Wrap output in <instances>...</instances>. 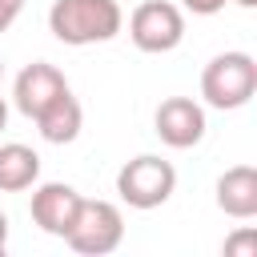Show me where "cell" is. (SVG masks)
Listing matches in <instances>:
<instances>
[{
    "instance_id": "1",
    "label": "cell",
    "mask_w": 257,
    "mask_h": 257,
    "mask_svg": "<svg viewBox=\"0 0 257 257\" xmlns=\"http://www.w3.org/2000/svg\"><path fill=\"white\" fill-rule=\"evenodd\" d=\"M120 28H124V12L116 0H56L48 8V32L72 48L104 44Z\"/></svg>"
},
{
    "instance_id": "2",
    "label": "cell",
    "mask_w": 257,
    "mask_h": 257,
    "mask_svg": "<svg viewBox=\"0 0 257 257\" xmlns=\"http://www.w3.org/2000/svg\"><path fill=\"white\" fill-rule=\"evenodd\" d=\"M257 92V60L249 52H221L201 72V96L209 108H241Z\"/></svg>"
},
{
    "instance_id": "3",
    "label": "cell",
    "mask_w": 257,
    "mask_h": 257,
    "mask_svg": "<svg viewBox=\"0 0 257 257\" xmlns=\"http://www.w3.org/2000/svg\"><path fill=\"white\" fill-rule=\"evenodd\" d=\"M173 189H177V169L165 157H153V153L124 161L120 173H116V193L133 209H157L173 197Z\"/></svg>"
},
{
    "instance_id": "4",
    "label": "cell",
    "mask_w": 257,
    "mask_h": 257,
    "mask_svg": "<svg viewBox=\"0 0 257 257\" xmlns=\"http://www.w3.org/2000/svg\"><path fill=\"white\" fill-rule=\"evenodd\" d=\"M64 241H68V249H76L84 257H104L124 241V217H120V209L112 201L80 197V209H76Z\"/></svg>"
},
{
    "instance_id": "5",
    "label": "cell",
    "mask_w": 257,
    "mask_h": 257,
    "mask_svg": "<svg viewBox=\"0 0 257 257\" xmlns=\"http://www.w3.org/2000/svg\"><path fill=\"white\" fill-rule=\"evenodd\" d=\"M128 36L141 52H173L185 40V12L169 0H145L128 16Z\"/></svg>"
},
{
    "instance_id": "6",
    "label": "cell",
    "mask_w": 257,
    "mask_h": 257,
    "mask_svg": "<svg viewBox=\"0 0 257 257\" xmlns=\"http://www.w3.org/2000/svg\"><path fill=\"white\" fill-rule=\"evenodd\" d=\"M60 92H68L64 72H60L56 64H48V60H32V64L20 68V76H16V84H12V104H16L28 120H36Z\"/></svg>"
},
{
    "instance_id": "7",
    "label": "cell",
    "mask_w": 257,
    "mask_h": 257,
    "mask_svg": "<svg viewBox=\"0 0 257 257\" xmlns=\"http://www.w3.org/2000/svg\"><path fill=\"white\" fill-rule=\"evenodd\" d=\"M153 124H157V137L169 149H193L205 137V108L193 96H169V100L157 104Z\"/></svg>"
},
{
    "instance_id": "8",
    "label": "cell",
    "mask_w": 257,
    "mask_h": 257,
    "mask_svg": "<svg viewBox=\"0 0 257 257\" xmlns=\"http://www.w3.org/2000/svg\"><path fill=\"white\" fill-rule=\"evenodd\" d=\"M76 209H80V193L72 185H64V181H44V185L32 189V221L52 237L68 233Z\"/></svg>"
},
{
    "instance_id": "9",
    "label": "cell",
    "mask_w": 257,
    "mask_h": 257,
    "mask_svg": "<svg viewBox=\"0 0 257 257\" xmlns=\"http://www.w3.org/2000/svg\"><path fill=\"white\" fill-rule=\"evenodd\" d=\"M217 209L237 221L257 217V169L253 165H233L217 177Z\"/></svg>"
},
{
    "instance_id": "10",
    "label": "cell",
    "mask_w": 257,
    "mask_h": 257,
    "mask_svg": "<svg viewBox=\"0 0 257 257\" xmlns=\"http://www.w3.org/2000/svg\"><path fill=\"white\" fill-rule=\"evenodd\" d=\"M36 128H40V137H44L48 145H72V141L80 137V128H84V108H80V100L72 96V88L60 92V96L36 116Z\"/></svg>"
},
{
    "instance_id": "11",
    "label": "cell",
    "mask_w": 257,
    "mask_h": 257,
    "mask_svg": "<svg viewBox=\"0 0 257 257\" xmlns=\"http://www.w3.org/2000/svg\"><path fill=\"white\" fill-rule=\"evenodd\" d=\"M36 181H40V153L20 141L0 145V193H24Z\"/></svg>"
},
{
    "instance_id": "12",
    "label": "cell",
    "mask_w": 257,
    "mask_h": 257,
    "mask_svg": "<svg viewBox=\"0 0 257 257\" xmlns=\"http://www.w3.org/2000/svg\"><path fill=\"white\" fill-rule=\"evenodd\" d=\"M257 253V233L253 229H237L233 237H225V257H253Z\"/></svg>"
},
{
    "instance_id": "13",
    "label": "cell",
    "mask_w": 257,
    "mask_h": 257,
    "mask_svg": "<svg viewBox=\"0 0 257 257\" xmlns=\"http://www.w3.org/2000/svg\"><path fill=\"white\" fill-rule=\"evenodd\" d=\"M193 16H213V12H221L225 8V0H181Z\"/></svg>"
},
{
    "instance_id": "14",
    "label": "cell",
    "mask_w": 257,
    "mask_h": 257,
    "mask_svg": "<svg viewBox=\"0 0 257 257\" xmlns=\"http://www.w3.org/2000/svg\"><path fill=\"white\" fill-rule=\"evenodd\" d=\"M20 8H24V0H0V32L12 28V20L20 16Z\"/></svg>"
},
{
    "instance_id": "15",
    "label": "cell",
    "mask_w": 257,
    "mask_h": 257,
    "mask_svg": "<svg viewBox=\"0 0 257 257\" xmlns=\"http://www.w3.org/2000/svg\"><path fill=\"white\" fill-rule=\"evenodd\" d=\"M4 249H8V217L0 213V253H4Z\"/></svg>"
},
{
    "instance_id": "16",
    "label": "cell",
    "mask_w": 257,
    "mask_h": 257,
    "mask_svg": "<svg viewBox=\"0 0 257 257\" xmlns=\"http://www.w3.org/2000/svg\"><path fill=\"white\" fill-rule=\"evenodd\" d=\"M4 124H8V104H4V96H0V133H4Z\"/></svg>"
},
{
    "instance_id": "17",
    "label": "cell",
    "mask_w": 257,
    "mask_h": 257,
    "mask_svg": "<svg viewBox=\"0 0 257 257\" xmlns=\"http://www.w3.org/2000/svg\"><path fill=\"white\" fill-rule=\"evenodd\" d=\"M233 4H241V8H257V0H233Z\"/></svg>"
},
{
    "instance_id": "18",
    "label": "cell",
    "mask_w": 257,
    "mask_h": 257,
    "mask_svg": "<svg viewBox=\"0 0 257 257\" xmlns=\"http://www.w3.org/2000/svg\"><path fill=\"white\" fill-rule=\"evenodd\" d=\"M0 76H4V60H0Z\"/></svg>"
}]
</instances>
